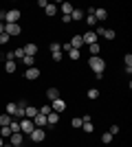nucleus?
Returning a JSON list of instances; mask_svg holds the SVG:
<instances>
[{
	"label": "nucleus",
	"instance_id": "obj_1",
	"mask_svg": "<svg viewBox=\"0 0 132 147\" xmlns=\"http://www.w3.org/2000/svg\"><path fill=\"white\" fill-rule=\"evenodd\" d=\"M88 66H90V70H93V73L97 75V79H104V70H106V61L101 59V57H90V59H88Z\"/></svg>",
	"mask_w": 132,
	"mask_h": 147
},
{
	"label": "nucleus",
	"instance_id": "obj_2",
	"mask_svg": "<svg viewBox=\"0 0 132 147\" xmlns=\"http://www.w3.org/2000/svg\"><path fill=\"white\" fill-rule=\"evenodd\" d=\"M20 16H22V13H20L18 9H9V11L5 13V24H18Z\"/></svg>",
	"mask_w": 132,
	"mask_h": 147
},
{
	"label": "nucleus",
	"instance_id": "obj_3",
	"mask_svg": "<svg viewBox=\"0 0 132 147\" xmlns=\"http://www.w3.org/2000/svg\"><path fill=\"white\" fill-rule=\"evenodd\" d=\"M33 129H35V125H33L31 119H20V132L22 134H31Z\"/></svg>",
	"mask_w": 132,
	"mask_h": 147
},
{
	"label": "nucleus",
	"instance_id": "obj_4",
	"mask_svg": "<svg viewBox=\"0 0 132 147\" xmlns=\"http://www.w3.org/2000/svg\"><path fill=\"white\" fill-rule=\"evenodd\" d=\"M29 136H31V141H33V143H42L44 138H46V132H44L42 127H35Z\"/></svg>",
	"mask_w": 132,
	"mask_h": 147
},
{
	"label": "nucleus",
	"instance_id": "obj_5",
	"mask_svg": "<svg viewBox=\"0 0 132 147\" xmlns=\"http://www.w3.org/2000/svg\"><path fill=\"white\" fill-rule=\"evenodd\" d=\"M5 33L9 37H16V35L22 33V26H20V24H5Z\"/></svg>",
	"mask_w": 132,
	"mask_h": 147
},
{
	"label": "nucleus",
	"instance_id": "obj_6",
	"mask_svg": "<svg viewBox=\"0 0 132 147\" xmlns=\"http://www.w3.org/2000/svg\"><path fill=\"white\" fill-rule=\"evenodd\" d=\"M51 110L57 112V114H60V112H64V110H66V101H64L62 97L55 99V101H51Z\"/></svg>",
	"mask_w": 132,
	"mask_h": 147
},
{
	"label": "nucleus",
	"instance_id": "obj_7",
	"mask_svg": "<svg viewBox=\"0 0 132 147\" xmlns=\"http://www.w3.org/2000/svg\"><path fill=\"white\" fill-rule=\"evenodd\" d=\"M82 40H84V44H88V46H90V44H97V40H99V37L95 35V31H86V33L82 35Z\"/></svg>",
	"mask_w": 132,
	"mask_h": 147
},
{
	"label": "nucleus",
	"instance_id": "obj_8",
	"mask_svg": "<svg viewBox=\"0 0 132 147\" xmlns=\"http://www.w3.org/2000/svg\"><path fill=\"white\" fill-rule=\"evenodd\" d=\"M24 77H26V79H29V81L38 79V77H40V68H38V66H31V68H26Z\"/></svg>",
	"mask_w": 132,
	"mask_h": 147
},
{
	"label": "nucleus",
	"instance_id": "obj_9",
	"mask_svg": "<svg viewBox=\"0 0 132 147\" xmlns=\"http://www.w3.org/2000/svg\"><path fill=\"white\" fill-rule=\"evenodd\" d=\"M22 132H13L11 136H9V145H22Z\"/></svg>",
	"mask_w": 132,
	"mask_h": 147
},
{
	"label": "nucleus",
	"instance_id": "obj_10",
	"mask_svg": "<svg viewBox=\"0 0 132 147\" xmlns=\"http://www.w3.org/2000/svg\"><path fill=\"white\" fill-rule=\"evenodd\" d=\"M70 49H75V51H79L84 46V40H82V35H73V40H70Z\"/></svg>",
	"mask_w": 132,
	"mask_h": 147
},
{
	"label": "nucleus",
	"instance_id": "obj_11",
	"mask_svg": "<svg viewBox=\"0 0 132 147\" xmlns=\"http://www.w3.org/2000/svg\"><path fill=\"white\" fill-rule=\"evenodd\" d=\"M38 108H33V105H26V110H24V117H22V119H31V121H33V119H35V117H38Z\"/></svg>",
	"mask_w": 132,
	"mask_h": 147
},
{
	"label": "nucleus",
	"instance_id": "obj_12",
	"mask_svg": "<svg viewBox=\"0 0 132 147\" xmlns=\"http://www.w3.org/2000/svg\"><path fill=\"white\" fill-rule=\"evenodd\" d=\"M33 125H35V127H46V125H49V123H46V117H44V114H40V112H38V117H35V119H33Z\"/></svg>",
	"mask_w": 132,
	"mask_h": 147
},
{
	"label": "nucleus",
	"instance_id": "obj_13",
	"mask_svg": "<svg viewBox=\"0 0 132 147\" xmlns=\"http://www.w3.org/2000/svg\"><path fill=\"white\" fill-rule=\"evenodd\" d=\"M86 18V13L82 11V9H73V13H70V22H79V20Z\"/></svg>",
	"mask_w": 132,
	"mask_h": 147
},
{
	"label": "nucleus",
	"instance_id": "obj_14",
	"mask_svg": "<svg viewBox=\"0 0 132 147\" xmlns=\"http://www.w3.org/2000/svg\"><path fill=\"white\" fill-rule=\"evenodd\" d=\"M93 16H95V20H97V22H104V20L108 18V11H106V9H95Z\"/></svg>",
	"mask_w": 132,
	"mask_h": 147
},
{
	"label": "nucleus",
	"instance_id": "obj_15",
	"mask_svg": "<svg viewBox=\"0 0 132 147\" xmlns=\"http://www.w3.org/2000/svg\"><path fill=\"white\" fill-rule=\"evenodd\" d=\"M22 51H24V55L35 57V53H38V46H35V44H24V46H22Z\"/></svg>",
	"mask_w": 132,
	"mask_h": 147
},
{
	"label": "nucleus",
	"instance_id": "obj_16",
	"mask_svg": "<svg viewBox=\"0 0 132 147\" xmlns=\"http://www.w3.org/2000/svg\"><path fill=\"white\" fill-rule=\"evenodd\" d=\"M5 70H7L9 75L16 73V70H18V64H16V59H7V61H5Z\"/></svg>",
	"mask_w": 132,
	"mask_h": 147
},
{
	"label": "nucleus",
	"instance_id": "obj_17",
	"mask_svg": "<svg viewBox=\"0 0 132 147\" xmlns=\"http://www.w3.org/2000/svg\"><path fill=\"white\" fill-rule=\"evenodd\" d=\"M88 53H90V57H99L101 46H99V44H90V46H88Z\"/></svg>",
	"mask_w": 132,
	"mask_h": 147
},
{
	"label": "nucleus",
	"instance_id": "obj_18",
	"mask_svg": "<svg viewBox=\"0 0 132 147\" xmlns=\"http://www.w3.org/2000/svg\"><path fill=\"white\" fill-rule=\"evenodd\" d=\"M46 97H49V101H55V99H60V90H57V88H49V90H46Z\"/></svg>",
	"mask_w": 132,
	"mask_h": 147
},
{
	"label": "nucleus",
	"instance_id": "obj_19",
	"mask_svg": "<svg viewBox=\"0 0 132 147\" xmlns=\"http://www.w3.org/2000/svg\"><path fill=\"white\" fill-rule=\"evenodd\" d=\"M57 121H60V114H57V112L46 114V123H49V125H57Z\"/></svg>",
	"mask_w": 132,
	"mask_h": 147
},
{
	"label": "nucleus",
	"instance_id": "obj_20",
	"mask_svg": "<svg viewBox=\"0 0 132 147\" xmlns=\"http://www.w3.org/2000/svg\"><path fill=\"white\" fill-rule=\"evenodd\" d=\"M84 20H86V24L90 26V31H93V26H97V20H95L93 13H86V18H84Z\"/></svg>",
	"mask_w": 132,
	"mask_h": 147
},
{
	"label": "nucleus",
	"instance_id": "obj_21",
	"mask_svg": "<svg viewBox=\"0 0 132 147\" xmlns=\"http://www.w3.org/2000/svg\"><path fill=\"white\" fill-rule=\"evenodd\" d=\"M22 64H24L26 68L35 66V57H31V55H24V57H22Z\"/></svg>",
	"mask_w": 132,
	"mask_h": 147
},
{
	"label": "nucleus",
	"instance_id": "obj_22",
	"mask_svg": "<svg viewBox=\"0 0 132 147\" xmlns=\"http://www.w3.org/2000/svg\"><path fill=\"white\" fill-rule=\"evenodd\" d=\"M73 9H75V7L70 5V2H62V13H64V16H70Z\"/></svg>",
	"mask_w": 132,
	"mask_h": 147
},
{
	"label": "nucleus",
	"instance_id": "obj_23",
	"mask_svg": "<svg viewBox=\"0 0 132 147\" xmlns=\"http://www.w3.org/2000/svg\"><path fill=\"white\" fill-rule=\"evenodd\" d=\"M44 13H46L49 18H53V16H55V13H57V5H51V2H49V7L44 9Z\"/></svg>",
	"mask_w": 132,
	"mask_h": 147
},
{
	"label": "nucleus",
	"instance_id": "obj_24",
	"mask_svg": "<svg viewBox=\"0 0 132 147\" xmlns=\"http://www.w3.org/2000/svg\"><path fill=\"white\" fill-rule=\"evenodd\" d=\"M11 134H13V132H11L9 125H2V127H0V136H2V138H9Z\"/></svg>",
	"mask_w": 132,
	"mask_h": 147
},
{
	"label": "nucleus",
	"instance_id": "obj_25",
	"mask_svg": "<svg viewBox=\"0 0 132 147\" xmlns=\"http://www.w3.org/2000/svg\"><path fill=\"white\" fill-rule=\"evenodd\" d=\"M86 94H88V99H90V101H95V99H99V90H97V88H90V90H88Z\"/></svg>",
	"mask_w": 132,
	"mask_h": 147
},
{
	"label": "nucleus",
	"instance_id": "obj_26",
	"mask_svg": "<svg viewBox=\"0 0 132 147\" xmlns=\"http://www.w3.org/2000/svg\"><path fill=\"white\" fill-rule=\"evenodd\" d=\"M9 123H11V117H9V114H0V127H2V125H9Z\"/></svg>",
	"mask_w": 132,
	"mask_h": 147
},
{
	"label": "nucleus",
	"instance_id": "obj_27",
	"mask_svg": "<svg viewBox=\"0 0 132 147\" xmlns=\"http://www.w3.org/2000/svg\"><path fill=\"white\" fill-rule=\"evenodd\" d=\"M104 37H106L108 42H110V40H114V37H117V33H114L112 29H106V31H104Z\"/></svg>",
	"mask_w": 132,
	"mask_h": 147
},
{
	"label": "nucleus",
	"instance_id": "obj_28",
	"mask_svg": "<svg viewBox=\"0 0 132 147\" xmlns=\"http://www.w3.org/2000/svg\"><path fill=\"white\" fill-rule=\"evenodd\" d=\"M49 51H51V55H53V53H60V51H62V49H60V42H51Z\"/></svg>",
	"mask_w": 132,
	"mask_h": 147
},
{
	"label": "nucleus",
	"instance_id": "obj_29",
	"mask_svg": "<svg viewBox=\"0 0 132 147\" xmlns=\"http://www.w3.org/2000/svg\"><path fill=\"white\" fill-rule=\"evenodd\" d=\"M9 127H11V132H20V121H18V119H11Z\"/></svg>",
	"mask_w": 132,
	"mask_h": 147
},
{
	"label": "nucleus",
	"instance_id": "obj_30",
	"mask_svg": "<svg viewBox=\"0 0 132 147\" xmlns=\"http://www.w3.org/2000/svg\"><path fill=\"white\" fill-rule=\"evenodd\" d=\"M101 143H104V145H110V143H112V134H110V132H106V134L101 136Z\"/></svg>",
	"mask_w": 132,
	"mask_h": 147
},
{
	"label": "nucleus",
	"instance_id": "obj_31",
	"mask_svg": "<svg viewBox=\"0 0 132 147\" xmlns=\"http://www.w3.org/2000/svg\"><path fill=\"white\" fill-rule=\"evenodd\" d=\"M82 123H84V121H82V117H75L73 121H70V125H73V127L77 129V127H82Z\"/></svg>",
	"mask_w": 132,
	"mask_h": 147
},
{
	"label": "nucleus",
	"instance_id": "obj_32",
	"mask_svg": "<svg viewBox=\"0 0 132 147\" xmlns=\"http://www.w3.org/2000/svg\"><path fill=\"white\" fill-rule=\"evenodd\" d=\"M68 57H70V59H79V51L70 49V51H68Z\"/></svg>",
	"mask_w": 132,
	"mask_h": 147
},
{
	"label": "nucleus",
	"instance_id": "obj_33",
	"mask_svg": "<svg viewBox=\"0 0 132 147\" xmlns=\"http://www.w3.org/2000/svg\"><path fill=\"white\" fill-rule=\"evenodd\" d=\"M51 105H42V108H40V114H44V117H46V114H51Z\"/></svg>",
	"mask_w": 132,
	"mask_h": 147
},
{
	"label": "nucleus",
	"instance_id": "obj_34",
	"mask_svg": "<svg viewBox=\"0 0 132 147\" xmlns=\"http://www.w3.org/2000/svg\"><path fill=\"white\" fill-rule=\"evenodd\" d=\"M13 57H20V59L24 57V51H22V46H20V49H16V51H13Z\"/></svg>",
	"mask_w": 132,
	"mask_h": 147
},
{
	"label": "nucleus",
	"instance_id": "obj_35",
	"mask_svg": "<svg viewBox=\"0 0 132 147\" xmlns=\"http://www.w3.org/2000/svg\"><path fill=\"white\" fill-rule=\"evenodd\" d=\"M9 40H11V37L7 35V33H0V44H9Z\"/></svg>",
	"mask_w": 132,
	"mask_h": 147
},
{
	"label": "nucleus",
	"instance_id": "obj_36",
	"mask_svg": "<svg viewBox=\"0 0 132 147\" xmlns=\"http://www.w3.org/2000/svg\"><path fill=\"white\" fill-rule=\"evenodd\" d=\"M110 134H119V125H110Z\"/></svg>",
	"mask_w": 132,
	"mask_h": 147
},
{
	"label": "nucleus",
	"instance_id": "obj_37",
	"mask_svg": "<svg viewBox=\"0 0 132 147\" xmlns=\"http://www.w3.org/2000/svg\"><path fill=\"white\" fill-rule=\"evenodd\" d=\"M53 59H55V61L62 59V51H60V53H53Z\"/></svg>",
	"mask_w": 132,
	"mask_h": 147
},
{
	"label": "nucleus",
	"instance_id": "obj_38",
	"mask_svg": "<svg viewBox=\"0 0 132 147\" xmlns=\"http://www.w3.org/2000/svg\"><path fill=\"white\" fill-rule=\"evenodd\" d=\"M0 33H5V22H0Z\"/></svg>",
	"mask_w": 132,
	"mask_h": 147
},
{
	"label": "nucleus",
	"instance_id": "obj_39",
	"mask_svg": "<svg viewBox=\"0 0 132 147\" xmlns=\"http://www.w3.org/2000/svg\"><path fill=\"white\" fill-rule=\"evenodd\" d=\"M2 145H5V138H2V136H0V147H2Z\"/></svg>",
	"mask_w": 132,
	"mask_h": 147
},
{
	"label": "nucleus",
	"instance_id": "obj_40",
	"mask_svg": "<svg viewBox=\"0 0 132 147\" xmlns=\"http://www.w3.org/2000/svg\"><path fill=\"white\" fill-rule=\"evenodd\" d=\"M13 147H24V145H13Z\"/></svg>",
	"mask_w": 132,
	"mask_h": 147
}]
</instances>
